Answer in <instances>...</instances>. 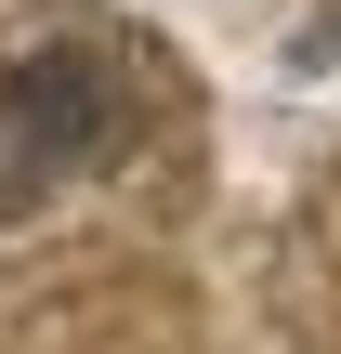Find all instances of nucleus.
Masks as SVG:
<instances>
[{"instance_id":"obj_1","label":"nucleus","mask_w":341,"mask_h":354,"mask_svg":"<svg viewBox=\"0 0 341 354\" xmlns=\"http://www.w3.org/2000/svg\"><path fill=\"white\" fill-rule=\"evenodd\" d=\"M118 145H131V92L92 53H26L0 79V223H26L53 184L105 171Z\"/></svg>"}]
</instances>
